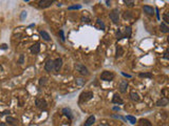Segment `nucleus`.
<instances>
[{"instance_id":"nucleus-1","label":"nucleus","mask_w":169,"mask_h":126,"mask_svg":"<svg viewBox=\"0 0 169 126\" xmlns=\"http://www.w3.org/2000/svg\"><path fill=\"white\" fill-rule=\"evenodd\" d=\"M100 79L104 80V81H112L114 79V74L112 72H109V71H105L101 73L100 75Z\"/></svg>"},{"instance_id":"nucleus-2","label":"nucleus","mask_w":169,"mask_h":126,"mask_svg":"<svg viewBox=\"0 0 169 126\" xmlns=\"http://www.w3.org/2000/svg\"><path fill=\"white\" fill-rule=\"evenodd\" d=\"M75 69L79 74H82V75H84V76L89 75V71H88V68L84 64H82V63H78V64H76L75 65Z\"/></svg>"},{"instance_id":"nucleus-3","label":"nucleus","mask_w":169,"mask_h":126,"mask_svg":"<svg viewBox=\"0 0 169 126\" xmlns=\"http://www.w3.org/2000/svg\"><path fill=\"white\" fill-rule=\"evenodd\" d=\"M93 93L92 92H84L80 94V101H83V102H87V101H89L90 99H92L93 98Z\"/></svg>"},{"instance_id":"nucleus-4","label":"nucleus","mask_w":169,"mask_h":126,"mask_svg":"<svg viewBox=\"0 0 169 126\" xmlns=\"http://www.w3.org/2000/svg\"><path fill=\"white\" fill-rule=\"evenodd\" d=\"M110 19L113 21L114 23H117L119 21V15H118V10L114 9L112 12L110 13Z\"/></svg>"},{"instance_id":"nucleus-5","label":"nucleus","mask_w":169,"mask_h":126,"mask_svg":"<svg viewBox=\"0 0 169 126\" xmlns=\"http://www.w3.org/2000/svg\"><path fill=\"white\" fill-rule=\"evenodd\" d=\"M54 1L55 0H40L38 4H39V6L41 9H45V8H49Z\"/></svg>"},{"instance_id":"nucleus-6","label":"nucleus","mask_w":169,"mask_h":126,"mask_svg":"<svg viewBox=\"0 0 169 126\" xmlns=\"http://www.w3.org/2000/svg\"><path fill=\"white\" fill-rule=\"evenodd\" d=\"M35 103H36V106L38 108H40V109H45V108H47V106H48L47 102H45L43 99H37Z\"/></svg>"},{"instance_id":"nucleus-7","label":"nucleus","mask_w":169,"mask_h":126,"mask_svg":"<svg viewBox=\"0 0 169 126\" xmlns=\"http://www.w3.org/2000/svg\"><path fill=\"white\" fill-rule=\"evenodd\" d=\"M61 66H62V60L60 58H57L54 61V67H53V69H54L55 72H59V69L61 68Z\"/></svg>"},{"instance_id":"nucleus-8","label":"nucleus","mask_w":169,"mask_h":126,"mask_svg":"<svg viewBox=\"0 0 169 126\" xmlns=\"http://www.w3.org/2000/svg\"><path fill=\"white\" fill-rule=\"evenodd\" d=\"M53 67H54V61L51 60V59L47 60V62H45V64H44L45 71H47V72H52L53 71Z\"/></svg>"},{"instance_id":"nucleus-9","label":"nucleus","mask_w":169,"mask_h":126,"mask_svg":"<svg viewBox=\"0 0 169 126\" xmlns=\"http://www.w3.org/2000/svg\"><path fill=\"white\" fill-rule=\"evenodd\" d=\"M127 87H128V82L127 81H122L121 83H119V85H118V88H119V92H121L122 94H124L126 93V90H127Z\"/></svg>"},{"instance_id":"nucleus-10","label":"nucleus","mask_w":169,"mask_h":126,"mask_svg":"<svg viewBox=\"0 0 169 126\" xmlns=\"http://www.w3.org/2000/svg\"><path fill=\"white\" fill-rule=\"evenodd\" d=\"M30 51H31L32 54H38V52H40V46H39V44L36 43V44L32 45L31 48H30Z\"/></svg>"},{"instance_id":"nucleus-11","label":"nucleus","mask_w":169,"mask_h":126,"mask_svg":"<svg viewBox=\"0 0 169 126\" xmlns=\"http://www.w3.org/2000/svg\"><path fill=\"white\" fill-rule=\"evenodd\" d=\"M143 10L147 14V15H153V12H154V10L151 8V6H149V5H145V6H144Z\"/></svg>"},{"instance_id":"nucleus-12","label":"nucleus","mask_w":169,"mask_h":126,"mask_svg":"<svg viewBox=\"0 0 169 126\" xmlns=\"http://www.w3.org/2000/svg\"><path fill=\"white\" fill-rule=\"evenodd\" d=\"M94 122H95V117L94 116H90V117L87 119L86 123H84V126H91V125L94 124Z\"/></svg>"},{"instance_id":"nucleus-13","label":"nucleus","mask_w":169,"mask_h":126,"mask_svg":"<svg viewBox=\"0 0 169 126\" xmlns=\"http://www.w3.org/2000/svg\"><path fill=\"white\" fill-rule=\"evenodd\" d=\"M39 34H40V36L42 37V39H43V40H45V41H49V40H50V35H49L45 31H40Z\"/></svg>"},{"instance_id":"nucleus-14","label":"nucleus","mask_w":169,"mask_h":126,"mask_svg":"<svg viewBox=\"0 0 169 126\" xmlns=\"http://www.w3.org/2000/svg\"><path fill=\"white\" fill-rule=\"evenodd\" d=\"M140 126H152V125H151L149 120H147V119H142V120H140Z\"/></svg>"},{"instance_id":"nucleus-15","label":"nucleus","mask_w":169,"mask_h":126,"mask_svg":"<svg viewBox=\"0 0 169 126\" xmlns=\"http://www.w3.org/2000/svg\"><path fill=\"white\" fill-rule=\"evenodd\" d=\"M6 122H9L10 124H12V125H14V126L18 124V123H17L18 121H17L15 118H13V117H8V118H6Z\"/></svg>"},{"instance_id":"nucleus-16","label":"nucleus","mask_w":169,"mask_h":126,"mask_svg":"<svg viewBox=\"0 0 169 126\" xmlns=\"http://www.w3.org/2000/svg\"><path fill=\"white\" fill-rule=\"evenodd\" d=\"M130 97H131V99L133 101H140V96L139 94L135 93V92H132L131 94H130Z\"/></svg>"},{"instance_id":"nucleus-17","label":"nucleus","mask_w":169,"mask_h":126,"mask_svg":"<svg viewBox=\"0 0 169 126\" xmlns=\"http://www.w3.org/2000/svg\"><path fill=\"white\" fill-rule=\"evenodd\" d=\"M113 103L123 104V100L121 99V97H119L118 94H114V97H113Z\"/></svg>"},{"instance_id":"nucleus-18","label":"nucleus","mask_w":169,"mask_h":126,"mask_svg":"<svg viewBox=\"0 0 169 126\" xmlns=\"http://www.w3.org/2000/svg\"><path fill=\"white\" fill-rule=\"evenodd\" d=\"M124 54V51H123L122 46H117L116 47V57H121Z\"/></svg>"},{"instance_id":"nucleus-19","label":"nucleus","mask_w":169,"mask_h":126,"mask_svg":"<svg viewBox=\"0 0 169 126\" xmlns=\"http://www.w3.org/2000/svg\"><path fill=\"white\" fill-rule=\"evenodd\" d=\"M126 119H127V120H128L131 124H135V123H136V119H135V117H132V116H127Z\"/></svg>"},{"instance_id":"nucleus-20","label":"nucleus","mask_w":169,"mask_h":126,"mask_svg":"<svg viewBox=\"0 0 169 126\" xmlns=\"http://www.w3.org/2000/svg\"><path fill=\"white\" fill-rule=\"evenodd\" d=\"M160 29H161V31L163 32V33H168V26L166 25L165 23H161V26H160Z\"/></svg>"},{"instance_id":"nucleus-21","label":"nucleus","mask_w":169,"mask_h":126,"mask_svg":"<svg viewBox=\"0 0 169 126\" xmlns=\"http://www.w3.org/2000/svg\"><path fill=\"white\" fill-rule=\"evenodd\" d=\"M167 103H168V101L166 99H163V100L158 101L156 104H157V106H165V105H167Z\"/></svg>"},{"instance_id":"nucleus-22","label":"nucleus","mask_w":169,"mask_h":126,"mask_svg":"<svg viewBox=\"0 0 169 126\" xmlns=\"http://www.w3.org/2000/svg\"><path fill=\"white\" fill-rule=\"evenodd\" d=\"M62 113H65V115H66V116H68L69 118H72L71 110H70L69 108H63V109H62Z\"/></svg>"},{"instance_id":"nucleus-23","label":"nucleus","mask_w":169,"mask_h":126,"mask_svg":"<svg viewBox=\"0 0 169 126\" xmlns=\"http://www.w3.org/2000/svg\"><path fill=\"white\" fill-rule=\"evenodd\" d=\"M125 34H126L127 38H129V37H130V35H131V27H127L126 31H125Z\"/></svg>"},{"instance_id":"nucleus-24","label":"nucleus","mask_w":169,"mask_h":126,"mask_svg":"<svg viewBox=\"0 0 169 126\" xmlns=\"http://www.w3.org/2000/svg\"><path fill=\"white\" fill-rule=\"evenodd\" d=\"M140 77H142V78L143 77L144 78H146V77L147 78H150V77H152V75H151L150 73H146V74H140Z\"/></svg>"},{"instance_id":"nucleus-25","label":"nucleus","mask_w":169,"mask_h":126,"mask_svg":"<svg viewBox=\"0 0 169 126\" xmlns=\"http://www.w3.org/2000/svg\"><path fill=\"white\" fill-rule=\"evenodd\" d=\"M80 8H82V5L80 4H77V5H73V6H69V10H79Z\"/></svg>"},{"instance_id":"nucleus-26","label":"nucleus","mask_w":169,"mask_h":126,"mask_svg":"<svg viewBox=\"0 0 169 126\" xmlns=\"http://www.w3.org/2000/svg\"><path fill=\"white\" fill-rule=\"evenodd\" d=\"M84 80H83V79H76V83L78 84V85H83V84H84Z\"/></svg>"},{"instance_id":"nucleus-27","label":"nucleus","mask_w":169,"mask_h":126,"mask_svg":"<svg viewBox=\"0 0 169 126\" xmlns=\"http://www.w3.org/2000/svg\"><path fill=\"white\" fill-rule=\"evenodd\" d=\"M97 23L99 24V26H100V29H101V30H104V29H105V24H104L103 22H101V21H100L99 19L97 20Z\"/></svg>"},{"instance_id":"nucleus-28","label":"nucleus","mask_w":169,"mask_h":126,"mask_svg":"<svg viewBox=\"0 0 169 126\" xmlns=\"http://www.w3.org/2000/svg\"><path fill=\"white\" fill-rule=\"evenodd\" d=\"M125 2H126L129 6H132V5H133V1H132V0H125Z\"/></svg>"},{"instance_id":"nucleus-29","label":"nucleus","mask_w":169,"mask_h":126,"mask_svg":"<svg viewBox=\"0 0 169 126\" xmlns=\"http://www.w3.org/2000/svg\"><path fill=\"white\" fill-rule=\"evenodd\" d=\"M164 21H165L166 23H168V22H169V19H168V13H166V14L164 15Z\"/></svg>"},{"instance_id":"nucleus-30","label":"nucleus","mask_w":169,"mask_h":126,"mask_svg":"<svg viewBox=\"0 0 169 126\" xmlns=\"http://www.w3.org/2000/svg\"><path fill=\"white\" fill-rule=\"evenodd\" d=\"M26 17H27V12H22V14H21V20H23Z\"/></svg>"},{"instance_id":"nucleus-31","label":"nucleus","mask_w":169,"mask_h":126,"mask_svg":"<svg viewBox=\"0 0 169 126\" xmlns=\"http://www.w3.org/2000/svg\"><path fill=\"white\" fill-rule=\"evenodd\" d=\"M59 34H60L61 40H62V41H65V36H63V32H62V31H60V32H59Z\"/></svg>"},{"instance_id":"nucleus-32","label":"nucleus","mask_w":169,"mask_h":126,"mask_svg":"<svg viewBox=\"0 0 169 126\" xmlns=\"http://www.w3.org/2000/svg\"><path fill=\"white\" fill-rule=\"evenodd\" d=\"M45 80H47L45 78H41L40 79V84H44L45 83Z\"/></svg>"},{"instance_id":"nucleus-33","label":"nucleus","mask_w":169,"mask_h":126,"mask_svg":"<svg viewBox=\"0 0 169 126\" xmlns=\"http://www.w3.org/2000/svg\"><path fill=\"white\" fill-rule=\"evenodd\" d=\"M116 36H117V39H122V34L117 32V34H116Z\"/></svg>"},{"instance_id":"nucleus-34","label":"nucleus","mask_w":169,"mask_h":126,"mask_svg":"<svg viewBox=\"0 0 169 126\" xmlns=\"http://www.w3.org/2000/svg\"><path fill=\"white\" fill-rule=\"evenodd\" d=\"M0 48H2V50H5V48H6V45H5V44H2L1 46H0Z\"/></svg>"},{"instance_id":"nucleus-35","label":"nucleus","mask_w":169,"mask_h":126,"mask_svg":"<svg viewBox=\"0 0 169 126\" xmlns=\"http://www.w3.org/2000/svg\"><path fill=\"white\" fill-rule=\"evenodd\" d=\"M155 10H156V17H157V19H160V15H158V10L156 9Z\"/></svg>"},{"instance_id":"nucleus-36","label":"nucleus","mask_w":169,"mask_h":126,"mask_svg":"<svg viewBox=\"0 0 169 126\" xmlns=\"http://www.w3.org/2000/svg\"><path fill=\"white\" fill-rule=\"evenodd\" d=\"M123 75H124V76H126V77H128V78H130V77H131L130 75H127V74H125V73H123Z\"/></svg>"},{"instance_id":"nucleus-37","label":"nucleus","mask_w":169,"mask_h":126,"mask_svg":"<svg viewBox=\"0 0 169 126\" xmlns=\"http://www.w3.org/2000/svg\"><path fill=\"white\" fill-rule=\"evenodd\" d=\"M0 126H6L5 123H0Z\"/></svg>"},{"instance_id":"nucleus-38","label":"nucleus","mask_w":169,"mask_h":126,"mask_svg":"<svg viewBox=\"0 0 169 126\" xmlns=\"http://www.w3.org/2000/svg\"><path fill=\"white\" fill-rule=\"evenodd\" d=\"M24 1H27V2H28V1H29V0H24Z\"/></svg>"}]
</instances>
